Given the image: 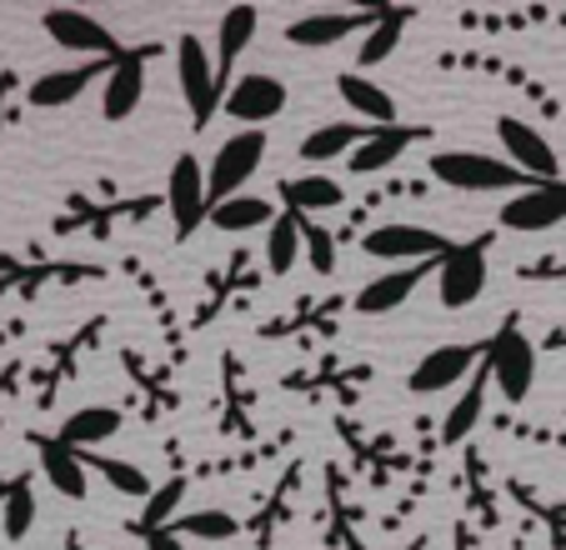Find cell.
<instances>
[{
    "mask_svg": "<svg viewBox=\"0 0 566 550\" xmlns=\"http://www.w3.org/2000/svg\"><path fill=\"white\" fill-rule=\"evenodd\" d=\"M156 55H160V41L126 45V51L116 55L106 85H101V116H106L111 126H120V120H130L140 110V101H146V65L156 61Z\"/></svg>",
    "mask_w": 566,
    "mask_h": 550,
    "instance_id": "obj_11",
    "label": "cell"
},
{
    "mask_svg": "<svg viewBox=\"0 0 566 550\" xmlns=\"http://www.w3.org/2000/svg\"><path fill=\"white\" fill-rule=\"evenodd\" d=\"M516 281H566V255H536L516 265Z\"/></svg>",
    "mask_w": 566,
    "mask_h": 550,
    "instance_id": "obj_45",
    "label": "cell"
},
{
    "mask_svg": "<svg viewBox=\"0 0 566 550\" xmlns=\"http://www.w3.org/2000/svg\"><path fill=\"white\" fill-rule=\"evenodd\" d=\"M546 350H566V330H562V326H556L552 336H546Z\"/></svg>",
    "mask_w": 566,
    "mask_h": 550,
    "instance_id": "obj_52",
    "label": "cell"
},
{
    "mask_svg": "<svg viewBox=\"0 0 566 550\" xmlns=\"http://www.w3.org/2000/svg\"><path fill=\"white\" fill-rule=\"evenodd\" d=\"M256 290H261V271H256V261H251V251H231L221 271L206 275V290H201V300H196V310H191V326L196 330L216 326L226 310L241 306V300H251Z\"/></svg>",
    "mask_w": 566,
    "mask_h": 550,
    "instance_id": "obj_9",
    "label": "cell"
},
{
    "mask_svg": "<svg viewBox=\"0 0 566 550\" xmlns=\"http://www.w3.org/2000/svg\"><path fill=\"white\" fill-rule=\"evenodd\" d=\"M506 496H512L532 520H542L556 550H566V506L562 500H552L546 490H536L532 480H506Z\"/></svg>",
    "mask_w": 566,
    "mask_h": 550,
    "instance_id": "obj_38",
    "label": "cell"
},
{
    "mask_svg": "<svg viewBox=\"0 0 566 550\" xmlns=\"http://www.w3.org/2000/svg\"><path fill=\"white\" fill-rule=\"evenodd\" d=\"M15 336H25V320H6V326H0V346H6V340H15Z\"/></svg>",
    "mask_w": 566,
    "mask_h": 550,
    "instance_id": "obj_50",
    "label": "cell"
},
{
    "mask_svg": "<svg viewBox=\"0 0 566 550\" xmlns=\"http://www.w3.org/2000/svg\"><path fill=\"white\" fill-rule=\"evenodd\" d=\"M486 366H492V385L506 405H522L536 385V346L522 330V316H506L496 336H486Z\"/></svg>",
    "mask_w": 566,
    "mask_h": 550,
    "instance_id": "obj_3",
    "label": "cell"
},
{
    "mask_svg": "<svg viewBox=\"0 0 566 550\" xmlns=\"http://www.w3.org/2000/svg\"><path fill=\"white\" fill-rule=\"evenodd\" d=\"M386 6H366V11H311V15H296L286 25V45L296 51H326L336 41H352V35H366L376 21H381Z\"/></svg>",
    "mask_w": 566,
    "mask_h": 550,
    "instance_id": "obj_17",
    "label": "cell"
},
{
    "mask_svg": "<svg viewBox=\"0 0 566 550\" xmlns=\"http://www.w3.org/2000/svg\"><path fill=\"white\" fill-rule=\"evenodd\" d=\"M256 25H261V11L256 6H231L216 25V85H221V96L235 85V61L256 41Z\"/></svg>",
    "mask_w": 566,
    "mask_h": 550,
    "instance_id": "obj_25",
    "label": "cell"
},
{
    "mask_svg": "<svg viewBox=\"0 0 566 550\" xmlns=\"http://www.w3.org/2000/svg\"><path fill=\"white\" fill-rule=\"evenodd\" d=\"M111 65L116 61H75V65H61V71H41L31 85H25V101L35 110H61V106H75V101L86 96L91 85H106Z\"/></svg>",
    "mask_w": 566,
    "mask_h": 550,
    "instance_id": "obj_20",
    "label": "cell"
},
{
    "mask_svg": "<svg viewBox=\"0 0 566 550\" xmlns=\"http://www.w3.org/2000/svg\"><path fill=\"white\" fill-rule=\"evenodd\" d=\"M457 251V241H447L431 225H411V221H381L361 235V255L371 261H396V265H421V261H447Z\"/></svg>",
    "mask_w": 566,
    "mask_h": 550,
    "instance_id": "obj_6",
    "label": "cell"
},
{
    "mask_svg": "<svg viewBox=\"0 0 566 550\" xmlns=\"http://www.w3.org/2000/svg\"><path fill=\"white\" fill-rule=\"evenodd\" d=\"M41 25H45V35H51L61 51L81 55V61H116V55L126 51V45H120L116 35H111L106 25L96 21V15L71 11V6H61V11H45Z\"/></svg>",
    "mask_w": 566,
    "mask_h": 550,
    "instance_id": "obj_16",
    "label": "cell"
},
{
    "mask_svg": "<svg viewBox=\"0 0 566 550\" xmlns=\"http://www.w3.org/2000/svg\"><path fill=\"white\" fill-rule=\"evenodd\" d=\"M411 21H417V11H407V6H386L381 21H376L371 31L361 35V51H356V65H361V71H371V65L391 61L396 45H401V31H407Z\"/></svg>",
    "mask_w": 566,
    "mask_h": 550,
    "instance_id": "obj_36",
    "label": "cell"
},
{
    "mask_svg": "<svg viewBox=\"0 0 566 550\" xmlns=\"http://www.w3.org/2000/svg\"><path fill=\"white\" fill-rule=\"evenodd\" d=\"M437 271H441V261H421V265H396V271H381L376 281H366V286L352 296L356 316H391V310H401L411 296H417L421 281H431Z\"/></svg>",
    "mask_w": 566,
    "mask_h": 550,
    "instance_id": "obj_21",
    "label": "cell"
},
{
    "mask_svg": "<svg viewBox=\"0 0 566 550\" xmlns=\"http://www.w3.org/2000/svg\"><path fill=\"white\" fill-rule=\"evenodd\" d=\"M496 140H502L506 160H512L522 176L532 180H562V160H556V146L522 116H496Z\"/></svg>",
    "mask_w": 566,
    "mask_h": 550,
    "instance_id": "obj_19",
    "label": "cell"
},
{
    "mask_svg": "<svg viewBox=\"0 0 566 550\" xmlns=\"http://www.w3.org/2000/svg\"><path fill=\"white\" fill-rule=\"evenodd\" d=\"M120 425H126V415H120L116 405H81V411L65 415V425L55 435H61L71 451H96V445L116 441Z\"/></svg>",
    "mask_w": 566,
    "mask_h": 550,
    "instance_id": "obj_30",
    "label": "cell"
},
{
    "mask_svg": "<svg viewBox=\"0 0 566 550\" xmlns=\"http://www.w3.org/2000/svg\"><path fill=\"white\" fill-rule=\"evenodd\" d=\"M226 415H221V435L226 441H251L256 435V425H251V405H247V391H241V381H235V356L226 350Z\"/></svg>",
    "mask_w": 566,
    "mask_h": 550,
    "instance_id": "obj_41",
    "label": "cell"
},
{
    "mask_svg": "<svg viewBox=\"0 0 566 550\" xmlns=\"http://www.w3.org/2000/svg\"><path fill=\"white\" fill-rule=\"evenodd\" d=\"M486 395H492V366L481 360L476 371H471V381L461 385V395L451 401V411L441 415V445H467L471 431L481 425V415H486Z\"/></svg>",
    "mask_w": 566,
    "mask_h": 550,
    "instance_id": "obj_26",
    "label": "cell"
},
{
    "mask_svg": "<svg viewBox=\"0 0 566 550\" xmlns=\"http://www.w3.org/2000/svg\"><path fill=\"white\" fill-rule=\"evenodd\" d=\"M276 195H281V211H296V215H316V211H336V205H346V191L332 176H321V170L281 180Z\"/></svg>",
    "mask_w": 566,
    "mask_h": 550,
    "instance_id": "obj_29",
    "label": "cell"
},
{
    "mask_svg": "<svg viewBox=\"0 0 566 550\" xmlns=\"http://www.w3.org/2000/svg\"><path fill=\"white\" fill-rule=\"evenodd\" d=\"M25 441L41 455V476L55 486V496H65V500L91 496V470H86V461H81V451H71L61 435H45V431H25Z\"/></svg>",
    "mask_w": 566,
    "mask_h": 550,
    "instance_id": "obj_22",
    "label": "cell"
},
{
    "mask_svg": "<svg viewBox=\"0 0 566 550\" xmlns=\"http://www.w3.org/2000/svg\"><path fill=\"white\" fill-rule=\"evenodd\" d=\"M146 550H186V540L166 526V530H156V536H146Z\"/></svg>",
    "mask_w": 566,
    "mask_h": 550,
    "instance_id": "obj_48",
    "label": "cell"
},
{
    "mask_svg": "<svg viewBox=\"0 0 566 550\" xmlns=\"http://www.w3.org/2000/svg\"><path fill=\"white\" fill-rule=\"evenodd\" d=\"M171 530L181 540H235L241 530H247V520H235L231 510H221V506H206V510H186V516H176L171 520Z\"/></svg>",
    "mask_w": 566,
    "mask_h": 550,
    "instance_id": "obj_40",
    "label": "cell"
},
{
    "mask_svg": "<svg viewBox=\"0 0 566 550\" xmlns=\"http://www.w3.org/2000/svg\"><path fill=\"white\" fill-rule=\"evenodd\" d=\"M61 550H91L86 540H81V530H65V546Z\"/></svg>",
    "mask_w": 566,
    "mask_h": 550,
    "instance_id": "obj_51",
    "label": "cell"
},
{
    "mask_svg": "<svg viewBox=\"0 0 566 550\" xmlns=\"http://www.w3.org/2000/svg\"><path fill=\"white\" fill-rule=\"evenodd\" d=\"M286 101H291L286 81H276V75H266V71H251L226 91L221 116L241 120V130H266V120H276L281 110H286Z\"/></svg>",
    "mask_w": 566,
    "mask_h": 550,
    "instance_id": "obj_14",
    "label": "cell"
},
{
    "mask_svg": "<svg viewBox=\"0 0 566 550\" xmlns=\"http://www.w3.org/2000/svg\"><path fill=\"white\" fill-rule=\"evenodd\" d=\"M106 326H111V316H91L86 326H75L71 336H61V340H55V346L41 356V366H35V405H41V411H51L55 395H61L65 385L75 381L81 360H86L91 350L101 346Z\"/></svg>",
    "mask_w": 566,
    "mask_h": 550,
    "instance_id": "obj_5",
    "label": "cell"
},
{
    "mask_svg": "<svg viewBox=\"0 0 566 550\" xmlns=\"http://www.w3.org/2000/svg\"><path fill=\"white\" fill-rule=\"evenodd\" d=\"M371 381V366H336L332 356L316 366V376H286V385L291 391H306V395H336V401H352L356 395V385H366Z\"/></svg>",
    "mask_w": 566,
    "mask_h": 550,
    "instance_id": "obj_34",
    "label": "cell"
},
{
    "mask_svg": "<svg viewBox=\"0 0 566 550\" xmlns=\"http://www.w3.org/2000/svg\"><path fill=\"white\" fill-rule=\"evenodd\" d=\"M336 431L346 435V445H352V455H356V466H361V476H366V486H391V476H401L407 470V451H396L386 435H361L352 421H336Z\"/></svg>",
    "mask_w": 566,
    "mask_h": 550,
    "instance_id": "obj_27",
    "label": "cell"
},
{
    "mask_svg": "<svg viewBox=\"0 0 566 550\" xmlns=\"http://www.w3.org/2000/svg\"><path fill=\"white\" fill-rule=\"evenodd\" d=\"M431 180L437 186H447V191H467V195H492V191H532L536 180L522 176V170L512 166V160H496L486 156V150H437V156L427 160Z\"/></svg>",
    "mask_w": 566,
    "mask_h": 550,
    "instance_id": "obj_1",
    "label": "cell"
},
{
    "mask_svg": "<svg viewBox=\"0 0 566 550\" xmlns=\"http://www.w3.org/2000/svg\"><path fill=\"white\" fill-rule=\"evenodd\" d=\"M301 241H306V261H311V271H316L321 281L336 275V241H342V235L326 231V225H316L311 215H301Z\"/></svg>",
    "mask_w": 566,
    "mask_h": 550,
    "instance_id": "obj_43",
    "label": "cell"
},
{
    "mask_svg": "<svg viewBox=\"0 0 566 550\" xmlns=\"http://www.w3.org/2000/svg\"><path fill=\"white\" fill-rule=\"evenodd\" d=\"M301 251H306V241H301V215L296 211H281L276 221H271L266 231V271L271 275H291L301 261Z\"/></svg>",
    "mask_w": 566,
    "mask_h": 550,
    "instance_id": "obj_39",
    "label": "cell"
},
{
    "mask_svg": "<svg viewBox=\"0 0 566 550\" xmlns=\"http://www.w3.org/2000/svg\"><path fill=\"white\" fill-rule=\"evenodd\" d=\"M421 140H431V126H401V120H396V126H376L371 136L352 150L346 170H352V176H381V170H391L396 160L407 156L411 146H421Z\"/></svg>",
    "mask_w": 566,
    "mask_h": 550,
    "instance_id": "obj_24",
    "label": "cell"
},
{
    "mask_svg": "<svg viewBox=\"0 0 566 550\" xmlns=\"http://www.w3.org/2000/svg\"><path fill=\"white\" fill-rule=\"evenodd\" d=\"M6 490H11V480H0V500H6Z\"/></svg>",
    "mask_w": 566,
    "mask_h": 550,
    "instance_id": "obj_54",
    "label": "cell"
},
{
    "mask_svg": "<svg viewBox=\"0 0 566 550\" xmlns=\"http://www.w3.org/2000/svg\"><path fill=\"white\" fill-rule=\"evenodd\" d=\"M481 360H486V340H457V346H437L417 360V371L407 376L411 395H441L457 381H471Z\"/></svg>",
    "mask_w": 566,
    "mask_h": 550,
    "instance_id": "obj_13",
    "label": "cell"
},
{
    "mask_svg": "<svg viewBox=\"0 0 566 550\" xmlns=\"http://www.w3.org/2000/svg\"><path fill=\"white\" fill-rule=\"evenodd\" d=\"M336 91H342L346 110L361 116L366 126H396V96L391 91H381L376 81H366L361 71H342L336 75Z\"/></svg>",
    "mask_w": 566,
    "mask_h": 550,
    "instance_id": "obj_31",
    "label": "cell"
},
{
    "mask_svg": "<svg viewBox=\"0 0 566 550\" xmlns=\"http://www.w3.org/2000/svg\"><path fill=\"white\" fill-rule=\"evenodd\" d=\"M276 201H266V195H231V201H221L211 211V225L221 235H251V231H271V221H276Z\"/></svg>",
    "mask_w": 566,
    "mask_h": 550,
    "instance_id": "obj_32",
    "label": "cell"
},
{
    "mask_svg": "<svg viewBox=\"0 0 566 550\" xmlns=\"http://www.w3.org/2000/svg\"><path fill=\"white\" fill-rule=\"evenodd\" d=\"M407 550H431V536H417V540H411Z\"/></svg>",
    "mask_w": 566,
    "mask_h": 550,
    "instance_id": "obj_53",
    "label": "cell"
},
{
    "mask_svg": "<svg viewBox=\"0 0 566 550\" xmlns=\"http://www.w3.org/2000/svg\"><path fill=\"white\" fill-rule=\"evenodd\" d=\"M321 500H326V530H321V546L326 550H366L361 540V506L352 500V476H346V466H326L321 470Z\"/></svg>",
    "mask_w": 566,
    "mask_h": 550,
    "instance_id": "obj_15",
    "label": "cell"
},
{
    "mask_svg": "<svg viewBox=\"0 0 566 550\" xmlns=\"http://www.w3.org/2000/svg\"><path fill=\"white\" fill-rule=\"evenodd\" d=\"M211 211L216 201H211V180L201 170V156L181 150L171 176H166V215H171L176 241H191L201 225H211Z\"/></svg>",
    "mask_w": 566,
    "mask_h": 550,
    "instance_id": "obj_4",
    "label": "cell"
},
{
    "mask_svg": "<svg viewBox=\"0 0 566 550\" xmlns=\"http://www.w3.org/2000/svg\"><path fill=\"white\" fill-rule=\"evenodd\" d=\"M342 306H346V296H326L321 306H306L296 320H266V326H256V336L261 340H281V336H301V330H316V320L321 326H332L336 316H342Z\"/></svg>",
    "mask_w": 566,
    "mask_h": 550,
    "instance_id": "obj_42",
    "label": "cell"
},
{
    "mask_svg": "<svg viewBox=\"0 0 566 550\" xmlns=\"http://www.w3.org/2000/svg\"><path fill=\"white\" fill-rule=\"evenodd\" d=\"M120 366H126V371L136 376V381H140V385H146V391H150V411H146V415L176 411V391H171V385H160V376H156V371H150V366H146V356H140V350H120Z\"/></svg>",
    "mask_w": 566,
    "mask_h": 550,
    "instance_id": "obj_44",
    "label": "cell"
},
{
    "mask_svg": "<svg viewBox=\"0 0 566 550\" xmlns=\"http://www.w3.org/2000/svg\"><path fill=\"white\" fill-rule=\"evenodd\" d=\"M502 231H522V235H542L556 231L566 221V180H536L532 191L502 201Z\"/></svg>",
    "mask_w": 566,
    "mask_h": 550,
    "instance_id": "obj_18",
    "label": "cell"
},
{
    "mask_svg": "<svg viewBox=\"0 0 566 550\" xmlns=\"http://www.w3.org/2000/svg\"><path fill=\"white\" fill-rule=\"evenodd\" d=\"M186 490H191V476H186V470H176V476H166L156 486V496L146 500V506H140V516L130 520V536H156V530H166L176 520V510H181V500H186Z\"/></svg>",
    "mask_w": 566,
    "mask_h": 550,
    "instance_id": "obj_33",
    "label": "cell"
},
{
    "mask_svg": "<svg viewBox=\"0 0 566 550\" xmlns=\"http://www.w3.org/2000/svg\"><path fill=\"white\" fill-rule=\"evenodd\" d=\"M301 476H306V461H291V466L281 470L276 480H271L266 500L251 510L247 536H251V546H256V550H271V546H276V530L291 520V506H296V496H301Z\"/></svg>",
    "mask_w": 566,
    "mask_h": 550,
    "instance_id": "obj_23",
    "label": "cell"
},
{
    "mask_svg": "<svg viewBox=\"0 0 566 550\" xmlns=\"http://www.w3.org/2000/svg\"><path fill=\"white\" fill-rule=\"evenodd\" d=\"M451 540H457V550H476V536H471L467 520H457V530H451Z\"/></svg>",
    "mask_w": 566,
    "mask_h": 550,
    "instance_id": "obj_49",
    "label": "cell"
},
{
    "mask_svg": "<svg viewBox=\"0 0 566 550\" xmlns=\"http://www.w3.org/2000/svg\"><path fill=\"white\" fill-rule=\"evenodd\" d=\"M371 130H376V126H366V120H321L311 136H301L296 156L306 160L311 170H321L326 160H352V150L361 146Z\"/></svg>",
    "mask_w": 566,
    "mask_h": 550,
    "instance_id": "obj_28",
    "label": "cell"
},
{
    "mask_svg": "<svg viewBox=\"0 0 566 550\" xmlns=\"http://www.w3.org/2000/svg\"><path fill=\"white\" fill-rule=\"evenodd\" d=\"M81 461H86L91 476H106V486L116 490V496H130V500H140V506L156 496V480H150L136 461H116V455H101V451H81Z\"/></svg>",
    "mask_w": 566,
    "mask_h": 550,
    "instance_id": "obj_35",
    "label": "cell"
},
{
    "mask_svg": "<svg viewBox=\"0 0 566 550\" xmlns=\"http://www.w3.org/2000/svg\"><path fill=\"white\" fill-rule=\"evenodd\" d=\"M106 265L91 261H21V255H0V296H35L41 286H75V281H101Z\"/></svg>",
    "mask_w": 566,
    "mask_h": 550,
    "instance_id": "obj_12",
    "label": "cell"
},
{
    "mask_svg": "<svg viewBox=\"0 0 566 550\" xmlns=\"http://www.w3.org/2000/svg\"><path fill=\"white\" fill-rule=\"evenodd\" d=\"M492 231L471 235V241H457V251L441 261L437 271V296L447 310H467L486 296V255H492Z\"/></svg>",
    "mask_w": 566,
    "mask_h": 550,
    "instance_id": "obj_8",
    "label": "cell"
},
{
    "mask_svg": "<svg viewBox=\"0 0 566 550\" xmlns=\"http://www.w3.org/2000/svg\"><path fill=\"white\" fill-rule=\"evenodd\" d=\"M562 31H566V11H562Z\"/></svg>",
    "mask_w": 566,
    "mask_h": 550,
    "instance_id": "obj_55",
    "label": "cell"
},
{
    "mask_svg": "<svg viewBox=\"0 0 566 550\" xmlns=\"http://www.w3.org/2000/svg\"><path fill=\"white\" fill-rule=\"evenodd\" d=\"M11 91H15V75L0 65V136H6V120H11Z\"/></svg>",
    "mask_w": 566,
    "mask_h": 550,
    "instance_id": "obj_47",
    "label": "cell"
},
{
    "mask_svg": "<svg viewBox=\"0 0 566 550\" xmlns=\"http://www.w3.org/2000/svg\"><path fill=\"white\" fill-rule=\"evenodd\" d=\"M156 211H166V195H130V201H91V195H71L65 215H55L51 235H91V241H111L116 225H140Z\"/></svg>",
    "mask_w": 566,
    "mask_h": 550,
    "instance_id": "obj_2",
    "label": "cell"
},
{
    "mask_svg": "<svg viewBox=\"0 0 566 550\" xmlns=\"http://www.w3.org/2000/svg\"><path fill=\"white\" fill-rule=\"evenodd\" d=\"M176 85H181V101L191 110V126L206 130L221 110V85H216V61L201 45V35H176Z\"/></svg>",
    "mask_w": 566,
    "mask_h": 550,
    "instance_id": "obj_7",
    "label": "cell"
},
{
    "mask_svg": "<svg viewBox=\"0 0 566 550\" xmlns=\"http://www.w3.org/2000/svg\"><path fill=\"white\" fill-rule=\"evenodd\" d=\"M25 381V360L21 356H11L6 366H0V421H6V401L15 395V385Z\"/></svg>",
    "mask_w": 566,
    "mask_h": 550,
    "instance_id": "obj_46",
    "label": "cell"
},
{
    "mask_svg": "<svg viewBox=\"0 0 566 550\" xmlns=\"http://www.w3.org/2000/svg\"><path fill=\"white\" fill-rule=\"evenodd\" d=\"M35 520H41V506H35V476L21 470V476H11V490H6V500H0V530H6V540L21 546V540L35 530Z\"/></svg>",
    "mask_w": 566,
    "mask_h": 550,
    "instance_id": "obj_37",
    "label": "cell"
},
{
    "mask_svg": "<svg viewBox=\"0 0 566 550\" xmlns=\"http://www.w3.org/2000/svg\"><path fill=\"white\" fill-rule=\"evenodd\" d=\"M266 130H235V136H226L221 146H216L211 166H206V180H211V201H231V195H247V180L261 170V160H266Z\"/></svg>",
    "mask_w": 566,
    "mask_h": 550,
    "instance_id": "obj_10",
    "label": "cell"
}]
</instances>
